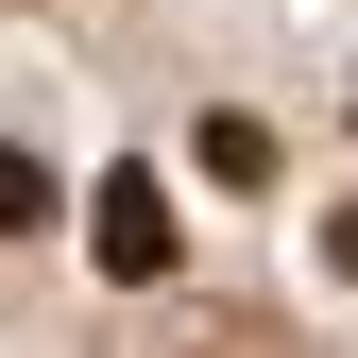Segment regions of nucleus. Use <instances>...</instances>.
<instances>
[{"label":"nucleus","instance_id":"obj_1","mask_svg":"<svg viewBox=\"0 0 358 358\" xmlns=\"http://www.w3.org/2000/svg\"><path fill=\"white\" fill-rule=\"evenodd\" d=\"M103 273H171V188H154V171L103 188Z\"/></svg>","mask_w":358,"mask_h":358},{"label":"nucleus","instance_id":"obj_3","mask_svg":"<svg viewBox=\"0 0 358 358\" xmlns=\"http://www.w3.org/2000/svg\"><path fill=\"white\" fill-rule=\"evenodd\" d=\"M341 273H358V205H341Z\"/></svg>","mask_w":358,"mask_h":358},{"label":"nucleus","instance_id":"obj_2","mask_svg":"<svg viewBox=\"0 0 358 358\" xmlns=\"http://www.w3.org/2000/svg\"><path fill=\"white\" fill-rule=\"evenodd\" d=\"M52 222H69V188H52L17 137H0V239H52Z\"/></svg>","mask_w":358,"mask_h":358}]
</instances>
